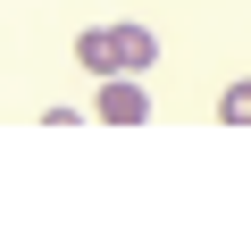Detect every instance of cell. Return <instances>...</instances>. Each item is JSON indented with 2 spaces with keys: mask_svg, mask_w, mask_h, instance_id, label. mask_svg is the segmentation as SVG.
<instances>
[{
  "mask_svg": "<svg viewBox=\"0 0 251 251\" xmlns=\"http://www.w3.org/2000/svg\"><path fill=\"white\" fill-rule=\"evenodd\" d=\"M75 59H84V75H100V84H143L151 75V59H159V34L151 25H84L75 34Z\"/></svg>",
  "mask_w": 251,
  "mask_h": 251,
  "instance_id": "cell-1",
  "label": "cell"
},
{
  "mask_svg": "<svg viewBox=\"0 0 251 251\" xmlns=\"http://www.w3.org/2000/svg\"><path fill=\"white\" fill-rule=\"evenodd\" d=\"M100 117H109V126H143V117H151V92H143V84H100Z\"/></svg>",
  "mask_w": 251,
  "mask_h": 251,
  "instance_id": "cell-2",
  "label": "cell"
},
{
  "mask_svg": "<svg viewBox=\"0 0 251 251\" xmlns=\"http://www.w3.org/2000/svg\"><path fill=\"white\" fill-rule=\"evenodd\" d=\"M218 117H226V126H251V75H243V84H226V92H218Z\"/></svg>",
  "mask_w": 251,
  "mask_h": 251,
  "instance_id": "cell-3",
  "label": "cell"
}]
</instances>
